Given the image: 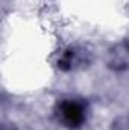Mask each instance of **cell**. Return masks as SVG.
<instances>
[{
	"label": "cell",
	"instance_id": "2",
	"mask_svg": "<svg viewBox=\"0 0 129 130\" xmlns=\"http://www.w3.org/2000/svg\"><path fill=\"white\" fill-rule=\"evenodd\" d=\"M112 130H129V117L119 118V120L112 124Z\"/></svg>",
	"mask_w": 129,
	"mask_h": 130
},
{
	"label": "cell",
	"instance_id": "1",
	"mask_svg": "<svg viewBox=\"0 0 129 130\" xmlns=\"http://www.w3.org/2000/svg\"><path fill=\"white\" fill-rule=\"evenodd\" d=\"M59 118L70 127H78L85 120V107L82 103L74 100H64L58 104Z\"/></svg>",
	"mask_w": 129,
	"mask_h": 130
}]
</instances>
